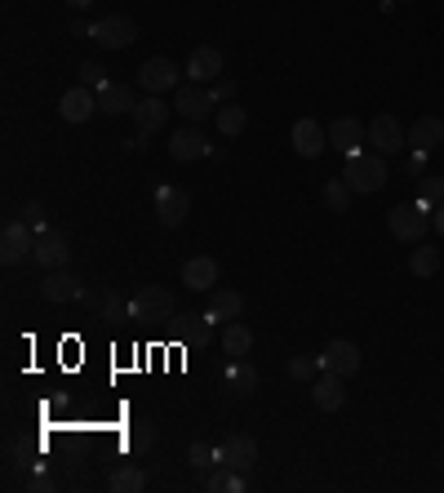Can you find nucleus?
Wrapping results in <instances>:
<instances>
[{
    "label": "nucleus",
    "instance_id": "4be33fe9",
    "mask_svg": "<svg viewBox=\"0 0 444 493\" xmlns=\"http://www.w3.org/2000/svg\"><path fill=\"white\" fill-rule=\"evenodd\" d=\"M183 285H187V289H200V293L214 289V285H218V262L205 258V254H200V258H187V262H183Z\"/></svg>",
    "mask_w": 444,
    "mask_h": 493
},
{
    "label": "nucleus",
    "instance_id": "9d476101",
    "mask_svg": "<svg viewBox=\"0 0 444 493\" xmlns=\"http://www.w3.org/2000/svg\"><path fill=\"white\" fill-rule=\"evenodd\" d=\"M320 364H324V373L351 378V373L360 369V347H355V342H347V338H333V342L320 351Z\"/></svg>",
    "mask_w": 444,
    "mask_h": 493
},
{
    "label": "nucleus",
    "instance_id": "a878e982",
    "mask_svg": "<svg viewBox=\"0 0 444 493\" xmlns=\"http://www.w3.org/2000/svg\"><path fill=\"white\" fill-rule=\"evenodd\" d=\"M249 347H253V333H249L240 320H231V325L222 329V351H227L231 360H240V356H249Z\"/></svg>",
    "mask_w": 444,
    "mask_h": 493
},
{
    "label": "nucleus",
    "instance_id": "f8f14e48",
    "mask_svg": "<svg viewBox=\"0 0 444 493\" xmlns=\"http://www.w3.org/2000/svg\"><path fill=\"white\" fill-rule=\"evenodd\" d=\"M187 214H191V196H187L183 187H160V192H156V218H160L165 227H183Z\"/></svg>",
    "mask_w": 444,
    "mask_h": 493
},
{
    "label": "nucleus",
    "instance_id": "79ce46f5",
    "mask_svg": "<svg viewBox=\"0 0 444 493\" xmlns=\"http://www.w3.org/2000/svg\"><path fill=\"white\" fill-rule=\"evenodd\" d=\"M27 484H32V489H41V493H45V489H54V480H50V475H32Z\"/></svg>",
    "mask_w": 444,
    "mask_h": 493
},
{
    "label": "nucleus",
    "instance_id": "e433bc0d",
    "mask_svg": "<svg viewBox=\"0 0 444 493\" xmlns=\"http://www.w3.org/2000/svg\"><path fill=\"white\" fill-rule=\"evenodd\" d=\"M227 484H231V471H227V466H209V475H205V489H209V493H222Z\"/></svg>",
    "mask_w": 444,
    "mask_h": 493
},
{
    "label": "nucleus",
    "instance_id": "f3484780",
    "mask_svg": "<svg viewBox=\"0 0 444 493\" xmlns=\"http://www.w3.org/2000/svg\"><path fill=\"white\" fill-rule=\"evenodd\" d=\"M218 76H222V50H218V45H200V50L191 54V63H187V81L209 85V81H218Z\"/></svg>",
    "mask_w": 444,
    "mask_h": 493
},
{
    "label": "nucleus",
    "instance_id": "ea45409f",
    "mask_svg": "<svg viewBox=\"0 0 444 493\" xmlns=\"http://www.w3.org/2000/svg\"><path fill=\"white\" fill-rule=\"evenodd\" d=\"M409 174H417V178L426 174V152H413V156H409Z\"/></svg>",
    "mask_w": 444,
    "mask_h": 493
},
{
    "label": "nucleus",
    "instance_id": "2eb2a0df",
    "mask_svg": "<svg viewBox=\"0 0 444 493\" xmlns=\"http://www.w3.org/2000/svg\"><path fill=\"white\" fill-rule=\"evenodd\" d=\"M58 112H63V121H67V125H85V121L98 112V94H94V90H85V85H76V90H67V94H63Z\"/></svg>",
    "mask_w": 444,
    "mask_h": 493
},
{
    "label": "nucleus",
    "instance_id": "a19ab883",
    "mask_svg": "<svg viewBox=\"0 0 444 493\" xmlns=\"http://www.w3.org/2000/svg\"><path fill=\"white\" fill-rule=\"evenodd\" d=\"M103 298H107V293H94V289H85V293H81V302H85L90 311H103Z\"/></svg>",
    "mask_w": 444,
    "mask_h": 493
},
{
    "label": "nucleus",
    "instance_id": "9b49d317",
    "mask_svg": "<svg viewBox=\"0 0 444 493\" xmlns=\"http://www.w3.org/2000/svg\"><path fill=\"white\" fill-rule=\"evenodd\" d=\"M169 156L183 160V165H191V160H205V156H209V143H205V134H200L196 125H183V129L169 134Z\"/></svg>",
    "mask_w": 444,
    "mask_h": 493
},
{
    "label": "nucleus",
    "instance_id": "4468645a",
    "mask_svg": "<svg viewBox=\"0 0 444 493\" xmlns=\"http://www.w3.org/2000/svg\"><path fill=\"white\" fill-rule=\"evenodd\" d=\"M81 293H85V285H81L67 267H54V271L41 280V298H45V302H76Z\"/></svg>",
    "mask_w": 444,
    "mask_h": 493
},
{
    "label": "nucleus",
    "instance_id": "473e14b6",
    "mask_svg": "<svg viewBox=\"0 0 444 493\" xmlns=\"http://www.w3.org/2000/svg\"><path fill=\"white\" fill-rule=\"evenodd\" d=\"M320 373H324L320 356H293L289 360V378H298V382H315Z\"/></svg>",
    "mask_w": 444,
    "mask_h": 493
},
{
    "label": "nucleus",
    "instance_id": "a211bd4d",
    "mask_svg": "<svg viewBox=\"0 0 444 493\" xmlns=\"http://www.w3.org/2000/svg\"><path fill=\"white\" fill-rule=\"evenodd\" d=\"M364 138H369V129H364L360 121H351V116H338V121L329 125V147H338L342 156H355Z\"/></svg>",
    "mask_w": 444,
    "mask_h": 493
},
{
    "label": "nucleus",
    "instance_id": "7ed1b4c3",
    "mask_svg": "<svg viewBox=\"0 0 444 493\" xmlns=\"http://www.w3.org/2000/svg\"><path fill=\"white\" fill-rule=\"evenodd\" d=\"M32 249H36V227H32V223H23V218L5 223V236H0V258H5V262L14 267V262L32 258Z\"/></svg>",
    "mask_w": 444,
    "mask_h": 493
},
{
    "label": "nucleus",
    "instance_id": "ddd939ff",
    "mask_svg": "<svg viewBox=\"0 0 444 493\" xmlns=\"http://www.w3.org/2000/svg\"><path fill=\"white\" fill-rule=\"evenodd\" d=\"M67 240L54 231V227H41L36 231V249H32V262H41L45 271H54V267H67Z\"/></svg>",
    "mask_w": 444,
    "mask_h": 493
},
{
    "label": "nucleus",
    "instance_id": "72a5a7b5",
    "mask_svg": "<svg viewBox=\"0 0 444 493\" xmlns=\"http://www.w3.org/2000/svg\"><path fill=\"white\" fill-rule=\"evenodd\" d=\"M98 316H103L107 325H125V320H129V302H125L121 293H107V298H103V311H98Z\"/></svg>",
    "mask_w": 444,
    "mask_h": 493
},
{
    "label": "nucleus",
    "instance_id": "aec40b11",
    "mask_svg": "<svg viewBox=\"0 0 444 493\" xmlns=\"http://www.w3.org/2000/svg\"><path fill=\"white\" fill-rule=\"evenodd\" d=\"M169 112H174V103H165L160 94H147V98L134 103V121H138V129H152V134L169 121Z\"/></svg>",
    "mask_w": 444,
    "mask_h": 493
},
{
    "label": "nucleus",
    "instance_id": "f704fd0d",
    "mask_svg": "<svg viewBox=\"0 0 444 493\" xmlns=\"http://www.w3.org/2000/svg\"><path fill=\"white\" fill-rule=\"evenodd\" d=\"M187 458H191V466H200V471H209V466H218V449H209L205 440H196Z\"/></svg>",
    "mask_w": 444,
    "mask_h": 493
},
{
    "label": "nucleus",
    "instance_id": "37998d69",
    "mask_svg": "<svg viewBox=\"0 0 444 493\" xmlns=\"http://www.w3.org/2000/svg\"><path fill=\"white\" fill-rule=\"evenodd\" d=\"M435 231H440V236H444V205H440V209H435Z\"/></svg>",
    "mask_w": 444,
    "mask_h": 493
},
{
    "label": "nucleus",
    "instance_id": "cd10ccee",
    "mask_svg": "<svg viewBox=\"0 0 444 493\" xmlns=\"http://www.w3.org/2000/svg\"><path fill=\"white\" fill-rule=\"evenodd\" d=\"M245 125H249V116H245V107H240L236 98L218 107V129H222L227 138H236V134H245Z\"/></svg>",
    "mask_w": 444,
    "mask_h": 493
},
{
    "label": "nucleus",
    "instance_id": "5701e85b",
    "mask_svg": "<svg viewBox=\"0 0 444 493\" xmlns=\"http://www.w3.org/2000/svg\"><path fill=\"white\" fill-rule=\"evenodd\" d=\"M409 143H413L417 152H435V147L444 143V121H440V116H422V121H413Z\"/></svg>",
    "mask_w": 444,
    "mask_h": 493
},
{
    "label": "nucleus",
    "instance_id": "4c0bfd02",
    "mask_svg": "<svg viewBox=\"0 0 444 493\" xmlns=\"http://www.w3.org/2000/svg\"><path fill=\"white\" fill-rule=\"evenodd\" d=\"M23 223H32V227L41 231V227H45V205H36V200H27V205H23Z\"/></svg>",
    "mask_w": 444,
    "mask_h": 493
},
{
    "label": "nucleus",
    "instance_id": "c03bdc74",
    "mask_svg": "<svg viewBox=\"0 0 444 493\" xmlns=\"http://www.w3.org/2000/svg\"><path fill=\"white\" fill-rule=\"evenodd\" d=\"M67 5H72V10H90V5H94V0H67Z\"/></svg>",
    "mask_w": 444,
    "mask_h": 493
},
{
    "label": "nucleus",
    "instance_id": "c9c22d12",
    "mask_svg": "<svg viewBox=\"0 0 444 493\" xmlns=\"http://www.w3.org/2000/svg\"><path fill=\"white\" fill-rule=\"evenodd\" d=\"M81 85L98 94V90L107 85V76H103V67H98V63H81Z\"/></svg>",
    "mask_w": 444,
    "mask_h": 493
},
{
    "label": "nucleus",
    "instance_id": "20e7f679",
    "mask_svg": "<svg viewBox=\"0 0 444 493\" xmlns=\"http://www.w3.org/2000/svg\"><path fill=\"white\" fill-rule=\"evenodd\" d=\"M90 36H94L103 50H125V45L138 41V23H134L129 14H112V19H98Z\"/></svg>",
    "mask_w": 444,
    "mask_h": 493
},
{
    "label": "nucleus",
    "instance_id": "c756f323",
    "mask_svg": "<svg viewBox=\"0 0 444 493\" xmlns=\"http://www.w3.org/2000/svg\"><path fill=\"white\" fill-rule=\"evenodd\" d=\"M409 271H413V276H422V280H426V276H435V271H440V249L417 245V249L409 254Z\"/></svg>",
    "mask_w": 444,
    "mask_h": 493
},
{
    "label": "nucleus",
    "instance_id": "2f4dec72",
    "mask_svg": "<svg viewBox=\"0 0 444 493\" xmlns=\"http://www.w3.org/2000/svg\"><path fill=\"white\" fill-rule=\"evenodd\" d=\"M125 444H129L134 453H147V449L156 444V426H152L147 418H138V422H129V431H125Z\"/></svg>",
    "mask_w": 444,
    "mask_h": 493
},
{
    "label": "nucleus",
    "instance_id": "39448f33",
    "mask_svg": "<svg viewBox=\"0 0 444 493\" xmlns=\"http://www.w3.org/2000/svg\"><path fill=\"white\" fill-rule=\"evenodd\" d=\"M386 223L400 245H422V236H426V209H417V205H395L386 214Z\"/></svg>",
    "mask_w": 444,
    "mask_h": 493
},
{
    "label": "nucleus",
    "instance_id": "6ab92c4d",
    "mask_svg": "<svg viewBox=\"0 0 444 493\" xmlns=\"http://www.w3.org/2000/svg\"><path fill=\"white\" fill-rule=\"evenodd\" d=\"M289 138H293V152H298V156H307V160H315V156L329 147V129H320L315 121H298Z\"/></svg>",
    "mask_w": 444,
    "mask_h": 493
},
{
    "label": "nucleus",
    "instance_id": "412c9836",
    "mask_svg": "<svg viewBox=\"0 0 444 493\" xmlns=\"http://www.w3.org/2000/svg\"><path fill=\"white\" fill-rule=\"evenodd\" d=\"M134 90L129 85H121V81H107L103 90H98V112H107V116H125V112H134Z\"/></svg>",
    "mask_w": 444,
    "mask_h": 493
},
{
    "label": "nucleus",
    "instance_id": "393cba45",
    "mask_svg": "<svg viewBox=\"0 0 444 493\" xmlns=\"http://www.w3.org/2000/svg\"><path fill=\"white\" fill-rule=\"evenodd\" d=\"M258 387V369L240 356V360H231V369H227V391H236V395H249Z\"/></svg>",
    "mask_w": 444,
    "mask_h": 493
},
{
    "label": "nucleus",
    "instance_id": "dca6fc26",
    "mask_svg": "<svg viewBox=\"0 0 444 493\" xmlns=\"http://www.w3.org/2000/svg\"><path fill=\"white\" fill-rule=\"evenodd\" d=\"M311 400H315V409L338 413V409L347 404V378H338V373H320V378L311 382Z\"/></svg>",
    "mask_w": 444,
    "mask_h": 493
},
{
    "label": "nucleus",
    "instance_id": "6e6552de",
    "mask_svg": "<svg viewBox=\"0 0 444 493\" xmlns=\"http://www.w3.org/2000/svg\"><path fill=\"white\" fill-rule=\"evenodd\" d=\"M138 85H143L147 94H174V90H178V67H174L169 59H147V63L138 67Z\"/></svg>",
    "mask_w": 444,
    "mask_h": 493
},
{
    "label": "nucleus",
    "instance_id": "0eeeda50",
    "mask_svg": "<svg viewBox=\"0 0 444 493\" xmlns=\"http://www.w3.org/2000/svg\"><path fill=\"white\" fill-rule=\"evenodd\" d=\"M253 462H258V440L253 435H231V440L218 444V466L245 475V471H253Z\"/></svg>",
    "mask_w": 444,
    "mask_h": 493
},
{
    "label": "nucleus",
    "instance_id": "f257e3e1",
    "mask_svg": "<svg viewBox=\"0 0 444 493\" xmlns=\"http://www.w3.org/2000/svg\"><path fill=\"white\" fill-rule=\"evenodd\" d=\"M342 183H347L355 196L382 192V183H386V165H382V156H378V152H355V156H347Z\"/></svg>",
    "mask_w": 444,
    "mask_h": 493
},
{
    "label": "nucleus",
    "instance_id": "bb28decb",
    "mask_svg": "<svg viewBox=\"0 0 444 493\" xmlns=\"http://www.w3.org/2000/svg\"><path fill=\"white\" fill-rule=\"evenodd\" d=\"M107 484H112V493H138V489L147 484V471H143V466H134V462H125V466H116V471H112V480H107Z\"/></svg>",
    "mask_w": 444,
    "mask_h": 493
},
{
    "label": "nucleus",
    "instance_id": "1a4fd4ad",
    "mask_svg": "<svg viewBox=\"0 0 444 493\" xmlns=\"http://www.w3.org/2000/svg\"><path fill=\"white\" fill-rule=\"evenodd\" d=\"M378 156H395L400 147H404V129H400V121L395 116H373L369 121V138H364Z\"/></svg>",
    "mask_w": 444,
    "mask_h": 493
},
{
    "label": "nucleus",
    "instance_id": "f03ea898",
    "mask_svg": "<svg viewBox=\"0 0 444 493\" xmlns=\"http://www.w3.org/2000/svg\"><path fill=\"white\" fill-rule=\"evenodd\" d=\"M169 316H174V293H169V289H160V285L138 289V293H134V302H129V320H143V325H165Z\"/></svg>",
    "mask_w": 444,
    "mask_h": 493
},
{
    "label": "nucleus",
    "instance_id": "c85d7f7f",
    "mask_svg": "<svg viewBox=\"0 0 444 493\" xmlns=\"http://www.w3.org/2000/svg\"><path fill=\"white\" fill-rule=\"evenodd\" d=\"M320 196H324V209H329V214H347V209H351V196H355V192H351V187H347L342 178H329Z\"/></svg>",
    "mask_w": 444,
    "mask_h": 493
},
{
    "label": "nucleus",
    "instance_id": "58836bf2",
    "mask_svg": "<svg viewBox=\"0 0 444 493\" xmlns=\"http://www.w3.org/2000/svg\"><path fill=\"white\" fill-rule=\"evenodd\" d=\"M209 94H214V103H231L236 98V81H214Z\"/></svg>",
    "mask_w": 444,
    "mask_h": 493
},
{
    "label": "nucleus",
    "instance_id": "423d86ee",
    "mask_svg": "<svg viewBox=\"0 0 444 493\" xmlns=\"http://www.w3.org/2000/svg\"><path fill=\"white\" fill-rule=\"evenodd\" d=\"M174 112H178L187 125H196V121H205V116L214 112V94H209L205 85H196V81H191V85H178V90H174Z\"/></svg>",
    "mask_w": 444,
    "mask_h": 493
},
{
    "label": "nucleus",
    "instance_id": "b1692460",
    "mask_svg": "<svg viewBox=\"0 0 444 493\" xmlns=\"http://www.w3.org/2000/svg\"><path fill=\"white\" fill-rule=\"evenodd\" d=\"M240 311H245V298L236 293V289H209V320H240Z\"/></svg>",
    "mask_w": 444,
    "mask_h": 493
},
{
    "label": "nucleus",
    "instance_id": "7c9ffc66",
    "mask_svg": "<svg viewBox=\"0 0 444 493\" xmlns=\"http://www.w3.org/2000/svg\"><path fill=\"white\" fill-rule=\"evenodd\" d=\"M431 205H444V178L440 174L417 178V209H431Z\"/></svg>",
    "mask_w": 444,
    "mask_h": 493
}]
</instances>
